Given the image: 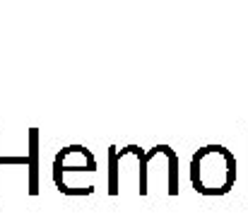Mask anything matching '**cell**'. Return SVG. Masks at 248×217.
I'll return each instance as SVG.
<instances>
[{
	"instance_id": "cell-1",
	"label": "cell",
	"mask_w": 248,
	"mask_h": 217,
	"mask_svg": "<svg viewBox=\"0 0 248 217\" xmlns=\"http://www.w3.org/2000/svg\"><path fill=\"white\" fill-rule=\"evenodd\" d=\"M236 179V159L227 147H202L193 157V184L202 193H227Z\"/></svg>"
}]
</instances>
